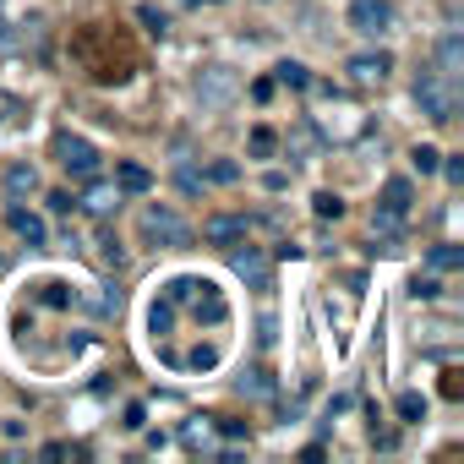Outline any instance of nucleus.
<instances>
[{"label": "nucleus", "instance_id": "nucleus-1", "mask_svg": "<svg viewBox=\"0 0 464 464\" xmlns=\"http://www.w3.org/2000/svg\"><path fill=\"white\" fill-rule=\"evenodd\" d=\"M72 61L93 77V82H126L137 72V44L110 28V23H88L72 34Z\"/></svg>", "mask_w": 464, "mask_h": 464}, {"label": "nucleus", "instance_id": "nucleus-2", "mask_svg": "<svg viewBox=\"0 0 464 464\" xmlns=\"http://www.w3.org/2000/svg\"><path fill=\"white\" fill-rule=\"evenodd\" d=\"M415 104H420L426 121L448 126V121L459 115V82L442 77V72H420V77H415Z\"/></svg>", "mask_w": 464, "mask_h": 464}, {"label": "nucleus", "instance_id": "nucleus-3", "mask_svg": "<svg viewBox=\"0 0 464 464\" xmlns=\"http://www.w3.org/2000/svg\"><path fill=\"white\" fill-rule=\"evenodd\" d=\"M55 159H61V169L77 175V180H93V175H99V148H93L88 137L61 131V137H55Z\"/></svg>", "mask_w": 464, "mask_h": 464}, {"label": "nucleus", "instance_id": "nucleus-4", "mask_svg": "<svg viewBox=\"0 0 464 464\" xmlns=\"http://www.w3.org/2000/svg\"><path fill=\"white\" fill-rule=\"evenodd\" d=\"M142 236L159 241V246H186V241H191V224H186L175 208H148V213H142Z\"/></svg>", "mask_w": 464, "mask_h": 464}, {"label": "nucleus", "instance_id": "nucleus-5", "mask_svg": "<svg viewBox=\"0 0 464 464\" xmlns=\"http://www.w3.org/2000/svg\"><path fill=\"white\" fill-rule=\"evenodd\" d=\"M350 28L377 39V34L393 28V6H388V0H350Z\"/></svg>", "mask_w": 464, "mask_h": 464}, {"label": "nucleus", "instance_id": "nucleus-6", "mask_svg": "<svg viewBox=\"0 0 464 464\" xmlns=\"http://www.w3.org/2000/svg\"><path fill=\"white\" fill-rule=\"evenodd\" d=\"M202 241H208V246H224V252L241 246V241H246V218H241V213H213V218L202 224Z\"/></svg>", "mask_w": 464, "mask_h": 464}, {"label": "nucleus", "instance_id": "nucleus-7", "mask_svg": "<svg viewBox=\"0 0 464 464\" xmlns=\"http://www.w3.org/2000/svg\"><path fill=\"white\" fill-rule=\"evenodd\" d=\"M229 268H236L252 290H268V263H263L257 246H246V241H241V246H229Z\"/></svg>", "mask_w": 464, "mask_h": 464}, {"label": "nucleus", "instance_id": "nucleus-8", "mask_svg": "<svg viewBox=\"0 0 464 464\" xmlns=\"http://www.w3.org/2000/svg\"><path fill=\"white\" fill-rule=\"evenodd\" d=\"M6 224H12V236H23L28 246H44V241H50L44 218H39V213H28V208H12V213H6Z\"/></svg>", "mask_w": 464, "mask_h": 464}, {"label": "nucleus", "instance_id": "nucleus-9", "mask_svg": "<svg viewBox=\"0 0 464 464\" xmlns=\"http://www.w3.org/2000/svg\"><path fill=\"white\" fill-rule=\"evenodd\" d=\"M344 72H350V77H355V82H361V88H372V82H382V77H388V72H393V61H388V55H382V50H377V55H355V61H350V66H344Z\"/></svg>", "mask_w": 464, "mask_h": 464}, {"label": "nucleus", "instance_id": "nucleus-10", "mask_svg": "<svg viewBox=\"0 0 464 464\" xmlns=\"http://www.w3.org/2000/svg\"><path fill=\"white\" fill-rule=\"evenodd\" d=\"M437 72L453 77V82L464 77V39H459V34H442V44H437Z\"/></svg>", "mask_w": 464, "mask_h": 464}, {"label": "nucleus", "instance_id": "nucleus-11", "mask_svg": "<svg viewBox=\"0 0 464 464\" xmlns=\"http://www.w3.org/2000/svg\"><path fill=\"white\" fill-rule=\"evenodd\" d=\"M115 202H121V186H88V191H82V208H88V213H99V218H104Z\"/></svg>", "mask_w": 464, "mask_h": 464}, {"label": "nucleus", "instance_id": "nucleus-12", "mask_svg": "<svg viewBox=\"0 0 464 464\" xmlns=\"http://www.w3.org/2000/svg\"><path fill=\"white\" fill-rule=\"evenodd\" d=\"M115 186H121V191H148L153 175H148L142 164H121V169H115Z\"/></svg>", "mask_w": 464, "mask_h": 464}, {"label": "nucleus", "instance_id": "nucleus-13", "mask_svg": "<svg viewBox=\"0 0 464 464\" xmlns=\"http://www.w3.org/2000/svg\"><path fill=\"white\" fill-rule=\"evenodd\" d=\"M34 186H39L34 164H12V169H6V191H12V197H23V191H34Z\"/></svg>", "mask_w": 464, "mask_h": 464}, {"label": "nucleus", "instance_id": "nucleus-14", "mask_svg": "<svg viewBox=\"0 0 464 464\" xmlns=\"http://www.w3.org/2000/svg\"><path fill=\"white\" fill-rule=\"evenodd\" d=\"M459 263H464V252H459V246H448V241H437V246H431V268H442V274H453Z\"/></svg>", "mask_w": 464, "mask_h": 464}, {"label": "nucleus", "instance_id": "nucleus-15", "mask_svg": "<svg viewBox=\"0 0 464 464\" xmlns=\"http://www.w3.org/2000/svg\"><path fill=\"white\" fill-rule=\"evenodd\" d=\"M279 82H285V88H312V72H306L301 61H285V66H279Z\"/></svg>", "mask_w": 464, "mask_h": 464}, {"label": "nucleus", "instance_id": "nucleus-16", "mask_svg": "<svg viewBox=\"0 0 464 464\" xmlns=\"http://www.w3.org/2000/svg\"><path fill=\"white\" fill-rule=\"evenodd\" d=\"M197 285H202V279H169V285H164V301H169V306H180V301H191V295H197Z\"/></svg>", "mask_w": 464, "mask_h": 464}, {"label": "nucleus", "instance_id": "nucleus-17", "mask_svg": "<svg viewBox=\"0 0 464 464\" xmlns=\"http://www.w3.org/2000/svg\"><path fill=\"white\" fill-rule=\"evenodd\" d=\"M241 393H252V399H268V393H274L268 372H246V377H241Z\"/></svg>", "mask_w": 464, "mask_h": 464}, {"label": "nucleus", "instance_id": "nucleus-18", "mask_svg": "<svg viewBox=\"0 0 464 464\" xmlns=\"http://www.w3.org/2000/svg\"><path fill=\"white\" fill-rule=\"evenodd\" d=\"M137 17H142V28H148V34H159V39H164V28H169V23H164V12H159V6H137Z\"/></svg>", "mask_w": 464, "mask_h": 464}, {"label": "nucleus", "instance_id": "nucleus-19", "mask_svg": "<svg viewBox=\"0 0 464 464\" xmlns=\"http://www.w3.org/2000/svg\"><path fill=\"white\" fill-rule=\"evenodd\" d=\"M410 159H415V169H420V175H431V169L442 164V153H437V148H426V142H420V148H415Z\"/></svg>", "mask_w": 464, "mask_h": 464}, {"label": "nucleus", "instance_id": "nucleus-20", "mask_svg": "<svg viewBox=\"0 0 464 464\" xmlns=\"http://www.w3.org/2000/svg\"><path fill=\"white\" fill-rule=\"evenodd\" d=\"M399 415H404V420H420V415H426V399H420V393H399Z\"/></svg>", "mask_w": 464, "mask_h": 464}, {"label": "nucleus", "instance_id": "nucleus-21", "mask_svg": "<svg viewBox=\"0 0 464 464\" xmlns=\"http://www.w3.org/2000/svg\"><path fill=\"white\" fill-rule=\"evenodd\" d=\"M339 213H344V202L334 191H317V218H339Z\"/></svg>", "mask_w": 464, "mask_h": 464}, {"label": "nucleus", "instance_id": "nucleus-22", "mask_svg": "<svg viewBox=\"0 0 464 464\" xmlns=\"http://www.w3.org/2000/svg\"><path fill=\"white\" fill-rule=\"evenodd\" d=\"M186 361H191L197 372H208V366H218V350H213V344H197V350H191Z\"/></svg>", "mask_w": 464, "mask_h": 464}, {"label": "nucleus", "instance_id": "nucleus-23", "mask_svg": "<svg viewBox=\"0 0 464 464\" xmlns=\"http://www.w3.org/2000/svg\"><path fill=\"white\" fill-rule=\"evenodd\" d=\"M169 323H175V306H169V301H164V306H153V317H148V328H153V334H164Z\"/></svg>", "mask_w": 464, "mask_h": 464}, {"label": "nucleus", "instance_id": "nucleus-24", "mask_svg": "<svg viewBox=\"0 0 464 464\" xmlns=\"http://www.w3.org/2000/svg\"><path fill=\"white\" fill-rule=\"evenodd\" d=\"M252 153H257V159H263V153H274V131H268V126H257V131H252Z\"/></svg>", "mask_w": 464, "mask_h": 464}, {"label": "nucleus", "instance_id": "nucleus-25", "mask_svg": "<svg viewBox=\"0 0 464 464\" xmlns=\"http://www.w3.org/2000/svg\"><path fill=\"white\" fill-rule=\"evenodd\" d=\"M410 295L415 301H437V279H410Z\"/></svg>", "mask_w": 464, "mask_h": 464}, {"label": "nucleus", "instance_id": "nucleus-26", "mask_svg": "<svg viewBox=\"0 0 464 464\" xmlns=\"http://www.w3.org/2000/svg\"><path fill=\"white\" fill-rule=\"evenodd\" d=\"M44 306H72V290L66 285H44Z\"/></svg>", "mask_w": 464, "mask_h": 464}, {"label": "nucleus", "instance_id": "nucleus-27", "mask_svg": "<svg viewBox=\"0 0 464 464\" xmlns=\"http://www.w3.org/2000/svg\"><path fill=\"white\" fill-rule=\"evenodd\" d=\"M148 426V410L142 404H126V431H142Z\"/></svg>", "mask_w": 464, "mask_h": 464}, {"label": "nucleus", "instance_id": "nucleus-28", "mask_svg": "<svg viewBox=\"0 0 464 464\" xmlns=\"http://www.w3.org/2000/svg\"><path fill=\"white\" fill-rule=\"evenodd\" d=\"M12 44V34H6V17H0V50H6Z\"/></svg>", "mask_w": 464, "mask_h": 464}, {"label": "nucleus", "instance_id": "nucleus-29", "mask_svg": "<svg viewBox=\"0 0 464 464\" xmlns=\"http://www.w3.org/2000/svg\"><path fill=\"white\" fill-rule=\"evenodd\" d=\"M6 115H12V99H6V93H0V121H6Z\"/></svg>", "mask_w": 464, "mask_h": 464}, {"label": "nucleus", "instance_id": "nucleus-30", "mask_svg": "<svg viewBox=\"0 0 464 464\" xmlns=\"http://www.w3.org/2000/svg\"><path fill=\"white\" fill-rule=\"evenodd\" d=\"M0 274H6V257H0Z\"/></svg>", "mask_w": 464, "mask_h": 464}]
</instances>
